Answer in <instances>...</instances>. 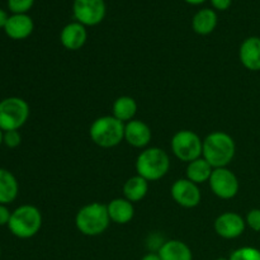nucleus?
<instances>
[{
	"label": "nucleus",
	"mask_w": 260,
	"mask_h": 260,
	"mask_svg": "<svg viewBox=\"0 0 260 260\" xmlns=\"http://www.w3.org/2000/svg\"><path fill=\"white\" fill-rule=\"evenodd\" d=\"M236 154V145L233 137L222 131L211 132L203 140L202 157L213 169L228 168Z\"/></svg>",
	"instance_id": "f257e3e1"
},
{
	"label": "nucleus",
	"mask_w": 260,
	"mask_h": 260,
	"mask_svg": "<svg viewBox=\"0 0 260 260\" xmlns=\"http://www.w3.org/2000/svg\"><path fill=\"white\" fill-rule=\"evenodd\" d=\"M137 175L147 182H156L162 179L170 169V157L165 150L160 147H146L139 154L136 159Z\"/></svg>",
	"instance_id": "f03ea898"
},
{
	"label": "nucleus",
	"mask_w": 260,
	"mask_h": 260,
	"mask_svg": "<svg viewBox=\"0 0 260 260\" xmlns=\"http://www.w3.org/2000/svg\"><path fill=\"white\" fill-rule=\"evenodd\" d=\"M111 223L107 205L93 202L85 205L75 216V226L85 236H99L108 229Z\"/></svg>",
	"instance_id": "7ed1b4c3"
},
{
	"label": "nucleus",
	"mask_w": 260,
	"mask_h": 260,
	"mask_svg": "<svg viewBox=\"0 0 260 260\" xmlns=\"http://www.w3.org/2000/svg\"><path fill=\"white\" fill-rule=\"evenodd\" d=\"M89 136L96 146L112 149L124 140V123L113 116H102L90 124Z\"/></svg>",
	"instance_id": "20e7f679"
},
{
	"label": "nucleus",
	"mask_w": 260,
	"mask_h": 260,
	"mask_svg": "<svg viewBox=\"0 0 260 260\" xmlns=\"http://www.w3.org/2000/svg\"><path fill=\"white\" fill-rule=\"evenodd\" d=\"M42 221V213L36 206L22 205L12 212L8 229L15 238L30 239L40 233Z\"/></svg>",
	"instance_id": "39448f33"
},
{
	"label": "nucleus",
	"mask_w": 260,
	"mask_h": 260,
	"mask_svg": "<svg viewBox=\"0 0 260 260\" xmlns=\"http://www.w3.org/2000/svg\"><path fill=\"white\" fill-rule=\"evenodd\" d=\"M30 109L27 102L19 96H9L0 101V129L14 131L22 128L29 118Z\"/></svg>",
	"instance_id": "423d86ee"
},
{
	"label": "nucleus",
	"mask_w": 260,
	"mask_h": 260,
	"mask_svg": "<svg viewBox=\"0 0 260 260\" xmlns=\"http://www.w3.org/2000/svg\"><path fill=\"white\" fill-rule=\"evenodd\" d=\"M170 147L178 160L190 162L202 156L203 140L190 129H180L173 136Z\"/></svg>",
	"instance_id": "0eeeda50"
},
{
	"label": "nucleus",
	"mask_w": 260,
	"mask_h": 260,
	"mask_svg": "<svg viewBox=\"0 0 260 260\" xmlns=\"http://www.w3.org/2000/svg\"><path fill=\"white\" fill-rule=\"evenodd\" d=\"M208 184L213 194L221 200H231L236 197L240 189L238 177L229 168L213 169Z\"/></svg>",
	"instance_id": "6e6552de"
},
{
	"label": "nucleus",
	"mask_w": 260,
	"mask_h": 260,
	"mask_svg": "<svg viewBox=\"0 0 260 260\" xmlns=\"http://www.w3.org/2000/svg\"><path fill=\"white\" fill-rule=\"evenodd\" d=\"M73 13L76 22L85 27H94L103 22L107 7L104 0H74Z\"/></svg>",
	"instance_id": "1a4fd4ad"
},
{
	"label": "nucleus",
	"mask_w": 260,
	"mask_h": 260,
	"mask_svg": "<svg viewBox=\"0 0 260 260\" xmlns=\"http://www.w3.org/2000/svg\"><path fill=\"white\" fill-rule=\"evenodd\" d=\"M170 194L174 202L183 208H194L202 201V193L198 184L187 178L175 180L170 188Z\"/></svg>",
	"instance_id": "9d476101"
},
{
	"label": "nucleus",
	"mask_w": 260,
	"mask_h": 260,
	"mask_svg": "<svg viewBox=\"0 0 260 260\" xmlns=\"http://www.w3.org/2000/svg\"><path fill=\"white\" fill-rule=\"evenodd\" d=\"M216 234L226 240L240 238L246 229L245 218L236 212H223L215 220Z\"/></svg>",
	"instance_id": "9b49d317"
},
{
	"label": "nucleus",
	"mask_w": 260,
	"mask_h": 260,
	"mask_svg": "<svg viewBox=\"0 0 260 260\" xmlns=\"http://www.w3.org/2000/svg\"><path fill=\"white\" fill-rule=\"evenodd\" d=\"M152 139V132L149 124L140 119L124 123V140L128 145L136 149H146Z\"/></svg>",
	"instance_id": "f8f14e48"
},
{
	"label": "nucleus",
	"mask_w": 260,
	"mask_h": 260,
	"mask_svg": "<svg viewBox=\"0 0 260 260\" xmlns=\"http://www.w3.org/2000/svg\"><path fill=\"white\" fill-rule=\"evenodd\" d=\"M88 40L86 27L79 22H71L62 28L60 33V42L68 51H78Z\"/></svg>",
	"instance_id": "ddd939ff"
},
{
	"label": "nucleus",
	"mask_w": 260,
	"mask_h": 260,
	"mask_svg": "<svg viewBox=\"0 0 260 260\" xmlns=\"http://www.w3.org/2000/svg\"><path fill=\"white\" fill-rule=\"evenodd\" d=\"M35 29V23L28 14H13L8 19L4 30L5 35L15 41H22L29 37Z\"/></svg>",
	"instance_id": "4468645a"
},
{
	"label": "nucleus",
	"mask_w": 260,
	"mask_h": 260,
	"mask_svg": "<svg viewBox=\"0 0 260 260\" xmlns=\"http://www.w3.org/2000/svg\"><path fill=\"white\" fill-rule=\"evenodd\" d=\"M239 58L248 70L260 71V37L253 36L244 40L239 48Z\"/></svg>",
	"instance_id": "2eb2a0df"
},
{
	"label": "nucleus",
	"mask_w": 260,
	"mask_h": 260,
	"mask_svg": "<svg viewBox=\"0 0 260 260\" xmlns=\"http://www.w3.org/2000/svg\"><path fill=\"white\" fill-rule=\"evenodd\" d=\"M111 222L117 225H127L134 220L135 207L134 203L129 202L126 198H114L107 205Z\"/></svg>",
	"instance_id": "dca6fc26"
},
{
	"label": "nucleus",
	"mask_w": 260,
	"mask_h": 260,
	"mask_svg": "<svg viewBox=\"0 0 260 260\" xmlns=\"http://www.w3.org/2000/svg\"><path fill=\"white\" fill-rule=\"evenodd\" d=\"M157 254L161 260H193V253L189 246L175 239L162 243Z\"/></svg>",
	"instance_id": "f3484780"
},
{
	"label": "nucleus",
	"mask_w": 260,
	"mask_h": 260,
	"mask_svg": "<svg viewBox=\"0 0 260 260\" xmlns=\"http://www.w3.org/2000/svg\"><path fill=\"white\" fill-rule=\"evenodd\" d=\"M19 193V184L9 170L0 168V205H10L14 202Z\"/></svg>",
	"instance_id": "a211bd4d"
},
{
	"label": "nucleus",
	"mask_w": 260,
	"mask_h": 260,
	"mask_svg": "<svg viewBox=\"0 0 260 260\" xmlns=\"http://www.w3.org/2000/svg\"><path fill=\"white\" fill-rule=\"evenodd\" d=\"M217 22L218 18L215 10L205 8V9L198 10L194 14L192 19V28L197 35L207 36L216 29Z\"/></svg>",
	"instance_id": "6ab92c4d"
},
{
	"label": "nucleus",
	"mask_w": 260,
	"mask_h": 260,
	"mask_svg": "<svg viewBox=\"0 0 260 260\" xmlns=\"http://www.w3.org/2000/svg\"><path fill=\"white\" fill-rule=\"evenodd\" d=\"M149 192V182L140 175L128 178L123 184V196L129 202H141Z\"/></svg>",
	"instance_id": "aec40b11"
},
{
	"label": "nucleus",
	"mask_w": 260,
	"mask_h": 260,
	"mask_svg": "<svg viewBox=\"0 0 260 260\" xmlns=\"http://www.w3.org/2000/svg\"><path fill=\"white\" fill-rule=\"evenodd\" d=\"M112 111H113L112 116L116 117L118 121L127 123V122L135 119V116L137 113V103L132 96H118L112 106Z\"/></svg>",
	"instance_id": "412c9836"
},
{
	"label": "nucleus",
	"mask_w": 260,
	"mask_h": 260,
	"mask_svg": "<svg viewBox=\"0 0 260 260\" xmlns=\"http://www.w3.org/2000/svg\"><path fill=\"white\" fill-rule=\"evenodd\" d=\"M213 168L201 156L200 159L188 162L185 174H187V179H189L190 182L196 183V184H203L210 180Z\"/></svg>",
	"instance_id": "4be33fe9"
},
{
	"label": "nucleus",
	"mask_w": 260,
	"mask_h": 260,
	"mask_svg": "<svg viewBox=\"0 0 260 260\" xmlns=\"http://www.w3.org/2000/svg\"><path fill=\"white\" fill-rule=\"evenodd\" d=\"M229 260H260V250L253 246H243L234 250Z\"/></svg>",
	"instance_id": "5701e85b"
},
{
	"label": "nucleus",
	"mask_w": 260,
	"mask_h": 260,
	"mask_svg": "<svg viewBox=\"0 0 260 260\" xmlns=\"http://www.w3.org/2000/svg\"><path fill=\"white\" fill-rule=\"evenodd\" d=\"M35 0H8V8L13 14H27Z\"/></svg>",
	"instance_id": "b1692460"
},
{
	"label": "nucleus",
	"mask_w": 260,
	"mask_h": 260,
	"mask_svg": "<svg viewBox=\"0 0 260 260\" xmlns=\"http://www.w3.org/2000/svg\"><path fill=\"white\" fill-rule=\"evenodd\" d=\"M245 222L249 229L260 233V208H253L245 216Z\"/></svg>",
	"instance_id": "393cba45"
},
{
	"label": "nucleus",
	"mask_w": 260,
	"mask_h": 260,
	"mask_svg": "<svg viewBox=\"0 0 260 260\" xmlns=\"http://www.w3.org/2000/svg\"><path fill=\"white\" fill-rule=\"evenodd\" d=\"M22 142V135L18 129L14 131H5L4 132V145L9 149H15Z\"/></svg>",
	"instance_id": "a878e982"
},
{
	"label": "nucleus",
	"mask_w": 260,
	"mask_h": 260,
	"mask_svg": "<svg viewBox=\"0 0 260 260\" xmlns=\"http://www.w3.org/2000/svg\"><path fill=\"white\" fill-rule=\"evenodd\" d=\"M12 212L7 205H0V226H8Z\"/></svg>",
	"instance_id": "bb28decb"
},
{
	"label": "nucleus",
	"mask_w": 260,
	"mask_h": 260,
	"mask_svg": "<svg viewBox=\"0 0 260 260\" xmlns=\"http://www.w3.org/2000/svg\"><path fill=\"white\" fill-rule=\"evenodd\" d=\"M212 7L217 10H228L231 7L233 0H210Z\"/></svg>",
	"instance_id": "cd10ccee"
},
{
	"label": "nucleus",
	"mask_w": 260,
	"mask_h": 260,
	"mask_svg": "<svg viewBox=\"0 0 260 260\" xmlns=\"http://www.w3.org/2000/svg\"><path fill=\"white\" fill-rule=\"evenodd\" d=\"M8 19H9V15H8V13L5 12L4 9H2V8H0V28H3V29H4Z\"/></svg>",
	"instance_id": "c85d7f7f"
},
{
	"label": "nucleus",
	"mask_w": 260,
	"mask_h": 260,
	"mask_svg": "<svg viewBox=\"0 0 260 260\" xmlns=\"http://www.w3.org/2000/svg\"><path fill=\"white\" fill-rule=\"evenodd\" d=\"M141 260H161V258H160V255L157 253H149L142 256Z\"/></svg>",
	"instance_id": "c756f323"
},
{
	"label": "nucleus",
	"mask_w": 260,
	"mask_h": 260,
	"mask_svg": "<svg viewBox=\"0 0 260 260\" xmlns=\"http://www.w3.org/2000/svg\"><path fill=\"white\" fill-rule=\"evenodd\" d=\"M185 3H188V4H192V5H200L202 4V3H205L206 0H184Z\"/></svg>",
	"instance_id": "7c9ffc66"
},
{
	"label": "nucleus",
	"mask_w": 260,
	"mask_h": 260,
	"mask_svg": "<svg viewBox=\"0 0 260 260\" xmlns=\"http://www.w3.org/2000/svg\"><path fill=\"white\" fill-rule=\"evenodd\" d=\"M2 145H4V131L0 129V147H2Z\"/></svg>",
	"instance_id": "2f4dec72"
},
{
	"label": "nucleus",
	"mask_w": 260,
	"mask_h": 260,
	"mask_svg": "<svg viewBox=\"0 0 260 260\" xmlns=\"http://www.w3.org/2000/svg\"><path fill=\"white\" fill-rule=\"evenodd\" d=\"M216 260H229V259H225V258H220V259H216Z\"/></svg>",
	"instance_id": "473e14b6"
},
{
	"label": "nucleus",
	"mask_w": 260,
	"mask_h": 260,
	"mask_svg": "<svg viewBox=\"0 0 260 260\" xmlns=\"http://www.w3.org/2000/svg\"><path fill=\"white\" fill-rule=\"evenodd\" d=\"M0 255H2V249H0Z\"/></svg>",
	"instance_id": "72a5a7b5"
}]
</instances>
